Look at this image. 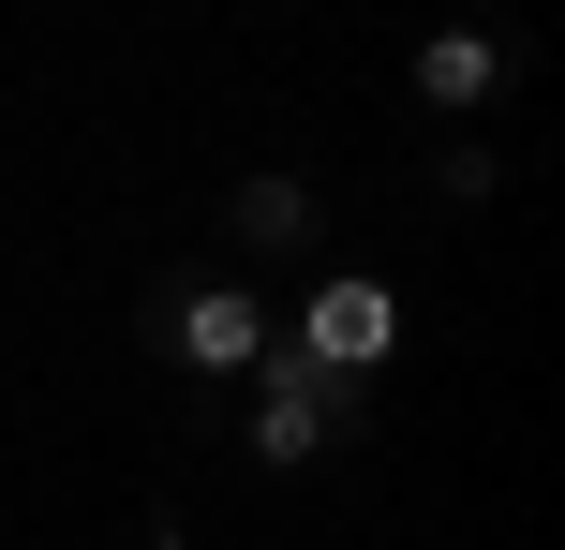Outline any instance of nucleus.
I'll use <instances>...</instances> for the list:
<instances>
[{
  "instance_id": "nucleus-1",
  "label": "nucleus",
  "mask_w": 565,
  "mask_h": 550,
  "mask_svg": "<svg viewBox=\"0 0 565 550\" xmlns=\"http://www.w3.org/2000/svg\"><path fill=\"white\" fill-rule=\"evenodd\" d=\"M149 343H164L179 373H238V387H254V357H268V298L238 283V268H209V283H164V298H149Z\"/></svg>"
},
{
  "instance_id": "nucleus-2",
  "label": "nucleus",
  "mask_w": 565,
  "mask_h": 550,
  "mask_svg": "<svg viewBox=\"0 0 565 550\" xmlns=\"http://www.w3.org/2000/svg\"><path fill=\"white\" fill-rule=\"evenodd\" d=\"M387 343H402V298L372 283V268H342V283H312V313H298V343H282V357H312V373H328L342 402H358Z\"/></svg>"
},
{
  "instance_id": "nucleus-3",
  "label": "nucleus",
  "mask_w": 565,
  "mask_h": 550,
  "mask_svg": "<svg viewBox=\"0 0 565 550\" xmlns=\"http://www.w3.org/2000/svg\"><path fill=\"white\" fill-rule=\"evenodd\" d=\"M342 417H358V402H342V387H328V373H312V357H282V343L254 357V446H268V462H282V476H298V462H312V446H328V432H342Z\"/></svg>"
},
{
  "instance_id": "nucleus-4",
  "label": "nucleus",
  "mask_w": 565,
  "mask_h": 550,
  "mask_svg": "<svg viewBox=\"0 0 565 550\" xmlns=\"http://www.w3.org/2000/svg\"><path fill=\"white\" fill-rule=\"evenodd\" d=\"M507 60L521 45H491V30H431V45H417V105H491V89H507Z\"/></svg>"
},
{
  "instance_id": "nucleus-5",
  "label": "nucleus",
  "mask_w": 565,
  "mask_h": 550,
  "mask_svg": "<svg viewBox=\"0 0 565 550\" xmlns=\"http://www.w3.org/2000/svg\"><path fill=\"white\" fill-rule=\"evenodd\" d=\"M224 238H238V254H298V238H312V179H238Z\"/></svg>"
},
{
  "instance_id": "nucleus-6",
  "label": "nucleus",
  "mask_w": 565,
  "mask_h": 550,
  "mask_svg": "<svg viewBox=\"0 0 565 550\" xmlns=\"http://www.w3.org/2000/svg\"><path fill=\"white\" fill-rule=\"evenodd\" d=\"M491 179H507V164H491V149H477V134H461V149H431V194H461V208H477V194H491Z\"/></svg>"
},
{
  "instance_id": "nucleus-7",
  "label": "nucleus",
  "mask_w": 565,
  "mask_h": 550,
  "mask_svg": "<svg viewBox=\"0 0 565 550\" xmlns=\"http://www.w3.org/2000/svg\"><path fill=\"white\" fill-rule=\"evenodd\" d=\"M149 550H194V536H179V521H164V506H149Z\"/></svg>"
}]
</instances>
